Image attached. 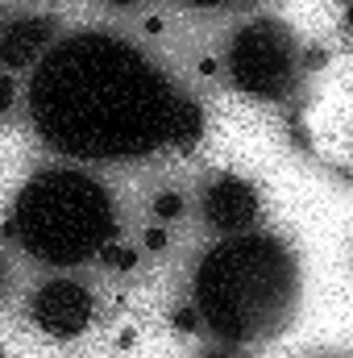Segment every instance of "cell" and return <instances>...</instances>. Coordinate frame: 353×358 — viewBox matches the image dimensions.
<instances>
[{"label": "cell", "mask_w": 353, "mask_h": 358, "mask_svg": "<svg viewBox=\"0 0 353 358\" xmlns=\"http://www.w3.org/2000/svg\"><path fill=\"white\" fill-rule=\"evenodd\" d=\"M29 117L46 146L88 163L191 150L204 134L200 104L133 42L104 29L59 38L38 59Z\"/></svg>", "instance_id": "obj_1"}, {"label": "cell", "mask_w": 353, "mask_h": 358, "mask_svg": "<svg viewBox=\"0 0 353 358\" xmlns=\"http://www.w3.org/2000/svg\"><path fill=\"white\" fill-rule=\"evenodd\" d=\"M191 296L220 342H262L295 317L299 259L270 234H233L200 259Z\"/></svg>", "instance_id": "obj_2"}, {"label": "cell", "mask_w": 353, "mask_h": 358, "mask_svg": "<svg viewBox=\"0 0 353 358\" xmlns=\"http://www.w3.org/2000/svg\"><path fill=\"white\" fill-rule=\"evenodd\" d=\"M13 246L46 267H80L117 238V208L100 179L50 167L29 179L4 221Z\"/></svg>", "instance_id": "obj_3"}, {"label": "cell", "mask_w": 353, "mask_h": 358, "mask_svg": "<svg viewBox=\"0 0 353 358\" xmlns=\"http://www.w3.org/2000/svg\"><path fill=\"white\" fill-rule=\"evenodd\" d=\"M299 76V46L283 21L258 17L229 42V80L254 100H283Z\"/></svg>", "instance_id": "obj_4"}, {"label": "cell", "mask_w": 353, "mask_h": 358, "mask_svg": "<svg viewBox=\"0 0 353 358\" xmlns=\"http://www.w3.org/2000/svg\"><path fill=\"white\" fill-rule=\"evenodd\" d=\"M29 317L46 338H80L96 317V296L75 279H50L33 292Z\"/></svg>", "instance_id": "obj_5"}, {"label": "cell", "mask_w": 353, "mask_h": 358, "mask_svg": "<svg viewBox=\"0 0 353 358\" xmlns=\"http://www.w3.org/2000/svg\"><path fill=\"white\" fill-rule=\"evenodd\" d=\"M54 42H59V21L50 13L8 8V17H0V67L4 71H21L38 63Z\"/></svg>", "instance_id": "obj_6"}, {"label": "cell", "mask_w": 353, "mask_h": 358, "mask_svg": "<svg viewBox=\"0 0 353 358\" xmlns=\"http://www.w3.org/2000/svg\"><path fill=\"white\" fill-rule=\"evenodd\" d=\"M200 213L212 229L220 234H250L258 225L262 213V196L254 192V183L241 176H216L204 196H200Z\"/></svg>", "instance_id": "obj_7"}, {"label": "cell", "mask_w": 353, "mask_h": 358, "mask_svg": "<svg viewBox=\"0 0 353 358\" xmlns=\"http://www.w3.org/2000/svg\"><path fill=\"white\" fill-rule=\"evenodd\" d=\"M154 213H158L163 221L179 217V213H183V196H179V192H163V196H154Z\"/></svg>", "instance_id": "obj_8"}, {"label": "cell", "mask_w": 353, "mask_h": 358, "mask_svg": "<svg viewBox=\"0 0 353 358\" xmlns=\"http://www.w3.org/2000/svg\"><path fill=\"white\" fill-rule=\"evenodd\" d=\"M13 100H17V84H13V76H8V71H0V117L13 108Z\"/></svg>", "instance_id": "obj_9"}, {"label": "cell", "mask_w": 353, "mask_h": 358, "mask_svg": "<svg viewBox=\"0 0 353 358\" xmlns=\"http://www.w3.org/2000/svg\"><path fill=\"white\" fill-rule=\"evenodd\" d=\"M187 4H195V8H220V4H237V0H187Z\"/></svg>", "instance_id": "obj_10"}, {"label": "cell", "mask_w": 353, "mask_h": 358, "mask_svg": "<svg viewBox=\"0 0 353 358\" xmlns=\"http://www.w3.org/2000/svg\"><path fill=\"white\" fill-rule=\"evenodd\" d=\"M104 4H112V8H129V4H142V0H104Z\"/></svg>", "instance_id": "obj_11"}, {"label": "cell", "mask_w": 353, "mask_h": 358, "mask_svg": "<svg viewBox=\"0 0 353 358\" xmlns=\"http://www.w3.org/2000/svg\"><path fill=\"white\" fill-rule=\"evenodd\" d=\"M0 292H4V267H0Z\"/></svg>", "instance_id": "obj_12"}]
</instances>
